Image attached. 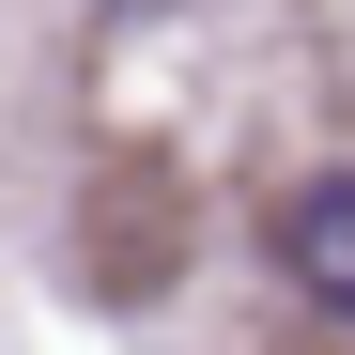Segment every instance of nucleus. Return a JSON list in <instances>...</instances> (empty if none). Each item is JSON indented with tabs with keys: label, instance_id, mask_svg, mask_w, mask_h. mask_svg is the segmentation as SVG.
<instances>
[{
	"label": "nucleus",
	"instance_id": "obj_1",
	"mask_svg": "<svg viewBox=\"0 0 355 355\" xmlns=\"http://www.w3.org/2000/svg\"><path fill=\"white\" fill-rule=\"evenodd\" d=\"M278 278L309 293V309L355 324V170H324V186H293V201H278Z\"/></svg>",
	"mask_w": 355,
	"mask_h": 355
}]
</instances>
